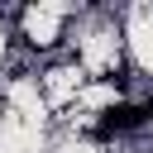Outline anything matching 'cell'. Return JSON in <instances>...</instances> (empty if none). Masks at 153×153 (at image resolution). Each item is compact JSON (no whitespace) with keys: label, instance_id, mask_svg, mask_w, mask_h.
<instances>
[{"label":"cell","instance_id":"2","mask_svg":"<svg viewBox=\"0 0 153 153\" xmlns=\"http://www.w3.org/2000/svg\"><path fill=\"white\" fill-rule=\"evenodd\" d=\"M143 110H148V115H153V100H148V105H143Z\"/></svg>","mask_w":153,"mask_h":153},{"label":"cell","instance_id":"1","mask_svg":"<svg viewBox=\"0 0 153 153\" xmlns=\"http://www.w3.org/2000/svg\"><path fill=\"white\" fill-rule=\"evenodd\" d=\"M143 120H148L143 105H124V100H120V105L105 110V120H100V139H105V134H124V129H134V124H143Z\"/></svg>","mask_w":153,"mask_h":153}]
</instances>
